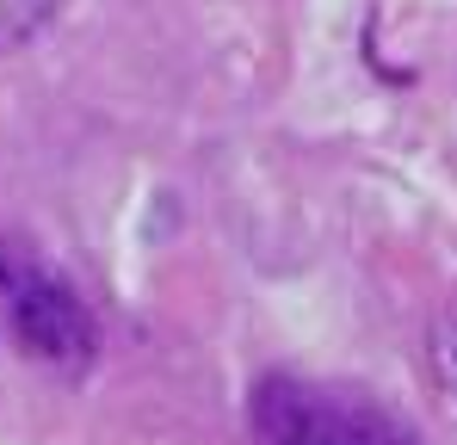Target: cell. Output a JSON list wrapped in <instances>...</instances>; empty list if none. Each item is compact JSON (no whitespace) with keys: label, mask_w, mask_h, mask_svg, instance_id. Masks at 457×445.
<instances>
[{"label":"cell","mask_w":457,"mask_h":445,"mask_svg":"<svg viewBox=\"0 0 457 445\" xmlns=\"http://www.w3.org/2000/svg\"><path fill=\"white\" fill-rule=\"evenodd\" d=\"M0 315H6L12 340L25 347V359L62 371V377H80L99 359L93 303L69 285V273L56 260H44L19 235H0Z\"/></svg>","instance_id":"1"},{"label":"cell","mask_w":457,"mask_h":445,"mask_svg":"<svg viewBox=\"0 0 457 445\" xmlns=\"http://www.w3.org/2000/svg\"><path fill=\"white\" fill-rule=\"evenodd\" d=\"M50 13H56V0H0V50L31 44L50 25Z\"/></svg>","instance_id":"3"},{"label":"cell","mask_w":457,"mask_h":445,"mask_svg":"<svg viewBox=\"0 0 457 445\" xmlns=\"http://www.w3.org/2000/svg\"><path fill=\"white\" fill-rule=\"evenodd\" d=\"M433 377H439V402L457 427V315H445L439 334H433Z\"/></svg>","instance_id":"4"},{"label":"cell","mask_w":457,"mask_h":445,"mask_svg":"<svg viewBox=\"0 0 457 445\" xmlns=\"http://www.w3.org/2000/svg\"><path fill=\"white\" fill-rule=\"evenodd\" d=\"M378 445H414V433L395 421V415H383V427H378Z\"/></svg>","instance_id":"5"},{"label":"cell","mask_w":457,"mask_h":445,"mask_svg":"<svg viewBox=\"0 0 457 445\" xmlns=\"http://www.w3.org/2000/svg\"><path fill=\"white\" fill-rule=\"evenodd\" d=\"M260 445H378L383 408L328 396L303 377H266L247 402Z\"/></svg>","instance_id":"2"}]
</instances>
